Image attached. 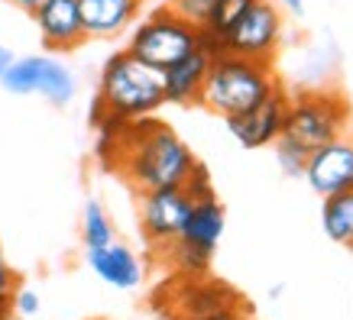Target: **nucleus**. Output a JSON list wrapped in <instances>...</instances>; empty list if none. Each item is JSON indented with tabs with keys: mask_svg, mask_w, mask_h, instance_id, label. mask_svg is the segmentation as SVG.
Listing matches in <instances>:
<instances>
[{
	"mask_svg": "<svg viewBox=\"0 0 353 320\" xmlns=\"http://www.w3.org/2000/svg\"><path fill=\"white\" fill-rule=\"evenodd\" d=\"M94 127L101 129V146H97L101 162L120 171L139 194L182 188L198 162L194 152L175 136V129L152 117L117 120L104 114Z\"/></svg>",
	"mask_w": 353,
	"mask_h": 320,
	"instance_id": "obj_1",
	"label": "nucleus"
},
{
	"mask_svg": "<svg viewBox=\"0 0 353 320\" xmlns=\"http://www.w3.org/2000/svg\"><path fill=\"white\" fill-rule=\"evenodd\" d=\"M279 75L272 62H256V58H240V55H217L211 58L208 78H204L198 104L204 110L217 114L221 120L246 114L250 107L263 104L269 94L279 91Z\"/></svg>",
	"mask_w": 353,
	"mask_h": 320,
	"instance_id": "obj_2",
	"label": "nucleus"
},
{
	"mask_svg": "<svg viewBox=\"0 0 353 320\" xmlns=\"http://www.w3.org/2000/svg\"><path fill=\"white\" fill-rule=\"evenodd\" d=\"M162 104H165L162 72L143 65L123 49V52L110 55L101 68V91H97V104L91 110V123H97L104 114L117 120L152 117Z\"/></svg>",
	"mask_w": 353,
	"mask_h": 320,
	"instance_id": "obj_3",
	"label": "nucleus"
},
{
	"mask_svg": "<svg viewBox=\"0 0 353 320\" xmlns=\"http://www.w3.org/2000/svg\"><path fill=\"white\" fill-rule=\"evenodd\" d=\"M350 123V107L341 91L334 87H311L289 94V110H285V129L282 136L299 142L301 149H318L324 142L343 136Z\"/></svg>",
	"mask_w": 353,
	"mask_h": 320,
	"instance_id": "obj_4",
	"label": "nucleus"
},
{
	"mask_svg": "<svg viewBox=\"0 0 353 320\" xmlns=\"http://www.w3.org/2000/svg\"><path fill=\"white\" fill-rule=\"evenodd\" d=\"M198 49V26H192L188 20H182L179 13H172L169 7L152 10L146 20L133 30L127 52L133 58H139L143 65H150L156 72L175 65L179 58H185L188 52Z\"/></svg>",
	"mask_w": 353,
	"mask_h": 320,
	"instance_id": "obj_5",
	"label": "nucleus"
},
{
	"mask_svg": "<svg viewBox=\"0 0 353 320\" xmlns=\"http://www.w3.org/2000/svg\"><path fill=\"white\" fill-rule=\"evenodd\" d=\"M156 310H162L169 320H201L208 314H217L224 308L243 304V298L236 295L230 285L217 281L208 275H175L165 281L156 298H152Z\"/></svg>",
	"mask_w": 353,
	"mask_h": 320,
	"instance_id": "obj_6",
	"label": "nucleus"
},
{
	"mask_svg": "<svg viewBox=\"0 0 353 320\" xmlns=\"http://www.w3.org/2000/svg\"><path fill=\"white\" fill-rule=\"evenodd\" d=\"M282 43V13L272 0H253L250 10L236 20V26L224 36V52L240 58L272 62Z\"/></svg>",
	"mask_w": 353,
	"mask_h": 320,
	"instance_id": "obj_7",
	"label": "nucleus"
},
{
	"mask_svg": "<svg viewBox=\"0 0 353 320\" xmlns=\"http://www.w3.org/2000/svg\"><path fill=\"white\" fill-rule=\"evenodd\" d=\"M192 211V198L182 188H159V191L139 194V226L152 249L179 239L185 217Z\"/></svg>",
	"mask_w": 353,
	"mask_h": 320,
	"instance_id": "obj_8",
	"label": "nucleus"
},
{
	"mask_svg": "<svg viewBox=\"0 0 353 320\" xmlns=\"http://www.w3.org/2000/svg\"><path fill=\"white\" fill-rule=\"evenodd\" d=\"M285 110H289V91L279 87L276 94H269L263 104L250 107L246 114H236V117H227V129L230 136L243 146V149H263V146H272L282 129H285Z\"/></svg>",
	"mask_w": 353,
	"mask_h": 320,
	"instance_id": "obj_9",
	"label": "nucleus"
},
{
	"mask_svg": "<svg viewBox=\"0 0 353 320\" xmlns=\"http://www.w3.org/2000/svg\"><path fill=\"white\" fill-rule=\"evenodd\" d=\"M305 178H308L311 191L327 198L353 182V139L337 136L324 142L318 149L308 152V165H305Z\"/></svg>",
	"mask_w": 353,
	"mask_h": 320,
	"instance_id": "obj_10",
	"label": "nucleus"
},
{
	"mask_svg": "<svg viewBox=\"0 0 353 320\" xmlns=\"http://www.w3.org/2000/svg\"><path fill=\"white\" fill-rule=\"evenodd\" d=\"M32 20L39 26L43 45L52 52H72L88 39L85 26H81V13H78V0H46L32 13Z\"/></svg>",
	"mask_w": 353,
	"mask_h": 320,
	"instance_id": "obj_11",
	"label": "nucleus"
},
{
	"mask_svg": "<svg viewBox=\"0 0 353 320\" xmlns=\"http://www.w3.org/2000/svg\"><path fill=\"white\" fill-rule=\"evenodd\" d=\"M208 68H211V55L204 52V49H194V52H188L175 65L162 68V94H165V104H179V107L198 104L204 78H208Z\"/></svg>",
	"mask_w": 353,
	"mask_h": 320,
	"instance_id": "obj_12",
	"label": "nucleus"
},
{
	"mask_svg": "<svg viewBox=\"0 0 353 320\" xmlns=\"http://www.w3.org/2000/svg\"><path fill=\"white\" fill-rule=\"evenodd\" d=\"M143 0H78L88 39H114L139 17Z\"/></svg>",
	"mask_w": 353,
	"mask_h": 320,
	"instance_id": "obj_13",
	"label": "nucleus"
},
{
	"mask_svg": "<svg viewBox=\"0 0 353 320\" xmlns=\"http://www.w3.org/2000/svg\"><path fill=\"white\" fill-rule=\"evenodd\" d=\"M88 266L101 281H108L110 288L130 291L143 281V266L133 256V249L123 243H108L101 249H88Z\"/></svg>",
	"mask_w": 353,
	"mask_h": 320,
	"instance_id": "obj_14",
	"label": "nucleus"
},
{
	"mask_svg": "<svg viewBox=\"0 0 353 320\" xmlns=\"http://www.w3.org/2000/svg\"><path fill=\"white\" fill-rule=\"evenodd\" d=\"M224 226H227V217H224V207L217 204V198L214 201H192V211L185 217L179 239L214 253L221 236H224Z\"/></svg>",
	"mask_w": 353,
	"mask_h": 320,
	"instance_id": "obj_15",
	"label": "nucleus"
},
{
	"mask_svg": "<svg viewBox=\"0 0 353 320\" xmlns=\"http://www.w3.org/2000/svg\"><path fill=\"white\" fill-rule=\"evenodd\" d=\"M78 85L72 68L62 65L52 55H39V75H36V94H43L46 100H52L55 107H65L75 97Z\"/></svg>",
	"mask_w": 353,
	"mask_h": 320,
	"instance_id": "obj_16",
	"label": "nucleus"
},
{
	"mask_svg": "<svg viewBox=\"0 0 353 320\" xmlns=\"http://www.w3.org/2000/svg\"><path fill=\"white\" fill-rule=\"evenodd\" d=\"M321 224L327 239L341 246H353V188H343V191L324 198Z\"/></svg>",
	"mask_w": 353,
	"mask_h": 320,
	"instance_id": "obj_17",
	"label": "nucleus"
},
{
	"mask_svg": "<svg viewBox=\"0 0 353 320\" xmlns=\"http://www.w3.org/2000/svg\"><path fill=\"white\" fill-rule=\"evenodd\" d=\"M159 253L165 256V266L175 275H208L211 272V259H214V253L185 243V239H172V243L162 246Z\"/></svg>",
	"mask_w": 353,
	"mask_h": 320,
	"instance_id": "obj_18",
	"label": "nucleus"
},
{
	"mask_svg": "<svg viewBox=\"0 0 353 320\" xmlns=\"http://www.w3.org/2000/svg\"><path fill=\"white\" fill-rule=\"evenodd\" d=\"M81 239H85V249H101V246L114 243V224L104 213V207L97 201L85 204V220H81Z\"/></svg>",
	"mask_w": 353,
	"mask_h": 320,
	"instance_id": "obj_19",
	"label": "nucleus"
},
{
	"mask_svg": "<svg viewBox=\"0 0 353 320\" xmlns=\"http://www.w3.org/2000/svg\"><path fill=\"white\" fill-rule=\"evenodd\" d=\"M250 3H253V0H217L214 10H211V17L204 20L201 30L208 32V36H214V39H221V43H224V36L234 30L236 20L250 10Z\"/></svg>",
	"mask_w": 353,
	"mask_h": 320,
	"instance_id": "obj_20",
	"label": "nucleus"
},
{
	"mask_svg": "<svg viewBox=\"0 0 353 320\" xmlns=\"http://www.w3.org/2000/svg\"><path fill=\"white\" fill-rule=\"evenodd\" d=\"M272 152H276V162L282 175L289 178H305V165H308V149H301L299 142H292L289 136H279L272 142Z\"/></svg>",
	"mask_w": 353,
	"mask_h": 320,
	"instance_id": "obj_21",
	"label": "nucleus"
},
{
	"mask_svg": "<svg viewBox=\"0 0 353 320\" xmlns=\"http://www.w3.org/2000/svg\"><path fill=\"white\" fill-rule=\"evenodd\" d=\"M214 3L217 0H169L165 7H169L172 13H179L182 20H188L192 26H198L201 30L204 20L211 17V10H214Z\"/></svg>",
	"mask_w": 353,
	"mask_h": 320,
	"instance_id": "obj_22",
	"label": "nucleus"
},
{
	"mask_svg": "<svg viewBox=\"0 0 353 320\" xmlns=\"http://www.w3.org/2000/svg\"><path fill=\"white\" fill-rule=\"evenodd\" d=\"M182 191L188 194L192 201H214V198H217L214 184H211V175H208V169H204L201 162H194V169H192V175L185 178Z\"/></svg>",
	"mask_w": 353,
	"mask_h": 320,
	"instance_id": "obj_23",
	"label": "nucleus"
},
{
	"mask_svg": "<svg viewBox=\"0 0 353 320\" xmlns=\"http://www.w3.org/2000/svg\"><path fill=\"white\" fill-rule=\"evenodd\" d=\"M10 308H13V314L17 317H32L36 310H39V295L36 291H30V288H17L13 291V301H10Z\"/></svg>",
	"mask_w": 353,
	"mask_h": 320,
	"instance_id": "obj_24",
	"label": "nucleus"
},
{
	"mask_svg": "<svg viewBox=\"0 0 353 320\" xmlns=\"http://www.w3.org/2000/svg\"><path fill=\"white\" fill-rule=\"evenodd\" d=\"M13 291H17V275H13L10 266L0 259V314H13V308H10Z\"/></svg>",
	"mask_w": 353,
	"mask_h": 320,
	"instance_id": "obj_25",
	"label": "nucleus"
},
{
	"mask_svg": "<svg viewBox=\"0 0 353 320\" xmlns=\"http://www.w3.org/2000/svg\"><path fill=\"white\" fill-rule=\"evenodd\" d=\"M201 320H250V301L234 304V308L217 310V314H208V317H201Z\"/></svg>",
	"mask_w": 353,
	"mask_h": 320,
	"instance_id": "obj_26",
	"label": "nucleus"
},
{
	"mask_svg": "<svg viewBox=\"0 0 353 320\" xmlns=\"http://www.w3.org/2000/svg\"><path fill=\"white\" fill-rule=\"evenodd\" d=\"M279 10H289L295 17H305V0H272Z\"/></svg>",
	"mask_w": 353,
	"mask_h": 320,
	"instance_id": "obj_27",
	"label": "nucleus"
},
{
	"mask_svg": "<svg viewBox=\"0 0 353 320\" xmlns=\"http://www.w3.org/2000/svg\"><path fill=\"white\" fill-rule=\"evenodd\" d=\"M7 3H13L17 10H23V13H30V17H32V13L39 10V7H43L46 0H7Z\"/></svg>",
	"mask_w": 353,
	"mask_h": 320,
	"instance_id": "obj_28",
	"label": "nucleus"
},
{
	"mask_svg": "<svg viewBox=\"0 0 353 320\" xmlns=\"http://www.w3.org/2000/svg\"><path fill=\"white\" fill-rule=\"evenodd\" d=\"M10 65H13V52H10V49H3V45H0V78H3V72H7Z\"/></svg>",
	"mask_w": 353,
	"mask_h": 320,
	"instance_id": "obj_29",
	"label": "nucleus"
},
{
	"mask_svg": "<svg viewBox=\"0 0 353 320\" xmlns=\"http://www.w3.org/2000/svg\"><path fill=\"white\" fill-rule=\"evenodd\" d=\"M0 320H10V314H0Z\"/></svg>",
	"mask_w": 353,
	"mask_h": 320,
	"instance_id": "obj_30",
	"label": "nucleus"
},
{
	"mask_svg": "<svg viewBox=\"0 0 353 320\" xmlns=\"http://www.w3.org/2000/svg\"><path fill=\"white\" fill-rule=\"evenodd\" d=\"M10 320H13V317H10ZM17 320H20V317H17Z\"/></svg>",
	"mask_w": 353,
	"mask_h": 320,
	"instance_id": "obj_31",
	"label": "nucleus"
},
{
	"mask_svg": "<svg viewBox=\"0 0 353 320\" xmlns=\"http://www.w3.org/2000/svg\"><path fill=\"white\" fill-rule=\"evenodd\" d=\"M350 188H353V182H350Z\"/></svg>",
	"mask_w": 353,
	"mask_h": 320,
	"instance_id": "obj_32",
	"label": "nucleus"
},
{
	"mask_svg": "<svg viewBox=\"0 0 353 320\" xmlns=\"http://www.w3.org/2000/svg\"><path fill=\"white\" fill-rule=\"evenodd\" d=\"M350 249H353V246H350Z\"/></svg>",
	"mask_w": 353,
	"mask_h": 320,
	"instance_id": "obj_33",
	"label": "nucleus"
}]
</instances>
